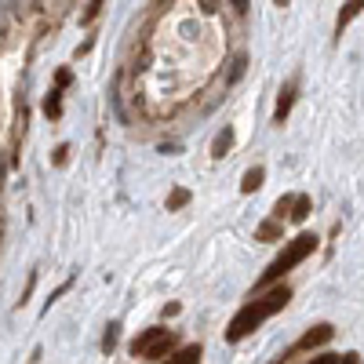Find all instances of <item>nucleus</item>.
I'll return each mask as SVG.
<instances>
[{"instance_id":"nucleus-6","label":"nucleus","mask_w":364,"mask_h":364,"mask_svg":"<svg viewBox=\"0 0 364 364\" xmlns=\"http://www.w3.org/2000/svg\"><path fill=\"white\" fill-rule=\"evenodd\" d=\"M291 99H295V84H284V87H281V99H277V109H273V120H277V124H281V120L288 117V109H291Z\"/></svg>"},{"instance_id":"nucleus-10","label":"nucleus","mask_w":364,"mask_h":364,"mask_svg":"<svg viewBox=\"0 0 364 364\" xmlns=\"http://www.w3.org/2000/svg\"><path fill=\"white\" fill-rule=\"evenodd\" d=\"M168 364H200V346H186L168 357Z\"/></svg>"},{"instance_id":"nucleus-5","label":"nucleus","mask_w":364,"mask_h":364,"mask_svg":"<svg viewBox=\"0 0 364 364\" xmlns=\"http://www.w3.org/2000/svg\"><path fill=\"white\" fill-rule=\"evenodd\" d=\"M331 336H336V328H331V324H317V328H310L306 336L295 343V350H317V346L331 343Z\"/></svg>"},{"instance_id":"nucleus-13","label":"nucleus","mask_w":364,"mask_h":364,"mask_svg":"<svg viewBox=\"0 0 364 364\" xmlns=\"http://www.w3.org/2000/svg\"><path fill=\"white\" fill-rule=\"evenodd\" d=\"M117 339H120V324H109V331L102 336V350L113 353V350H117Z\"/></svg>"},{"instance_id":"nucleus-2","label":"nucleus","mask_w":364,"mask_h":364,"mask_svg":"<svg viewBox=\"0 0 364 364\" xmlns=\"http://www.w3.org/2000/svg\"><path fill=\"white\" fill-rule=\"evenodd\" d=\"M314 248H317V237H314V233H299L295 240H288L284 252H281L277 259H273V262L266 266V273L259 277V288H266V284H273V281H281L288 269H295L302 259H310V255H314Z\"/></svg>"},{"instance_id":"nucleus-8","label":"nucleus","mask_w":364,"mask_h":364,"mask_svg":"<svg viewBox=\"0 0 364 364\" xmlns=\"http://www.w3.org/2000/svg\"><path fill=\"white\" fill-rule=\"evenodd\" d=\"M230 146H233V132L223 128V132L215 135V142H211V157H226V154H230Z\"/></svg>"},{"instance_id":"nucleus-12","label":"nucleus","mask_w":364,"mask_h":364,"mask_svg":"<svg viewBox=\"0 0 364 364\" xmlns=\"http://www.w3.org/2000/svg\"><path fill=\"white\" fill-rule=\"evenodd\" d=\"M306 215H310V197H295V208H291V223H306Z\"/></svg>"},{"instance_id":"nucleus-11","label":"nucleus","mask_w":364,"mask_h":364,"mask_svg":"<svg viewBox=\"0 0 364 364\" xmlns=\"http://www.w3.org/2000/svg\"><path fill=\"white\" fill-rule=\"evenodd\" d=\"M281 233H284V230H281V223H277V219H269V223H262V226L255 230V237H259V240H277Z\"/></svg>"},{"instance_id":"nucleus-17","label":"nucleus","mask_w":364,"mask_h":364,"mask_svg":"<svg viewBox=\"0 0 364 364\" xmlns=\"http://www.w3.org/2000/svg\"><path fill=\"white\" fill-rule=\"evenodd\" d=\"M343 364H360V357H357V353H346V357H343Z\"/></svg>"},{"instance_id":"nucleus-3","label":"nucleus","mask_w":364,"mask_h":364,"mask_svg":"<svg viewBox=\"0 0 364 364\" xmlns=\"http://www.w3.org/2000/svg\"><path fill=\"white\" fill-rule=\"evenodd\" d=\"M175 346H178L175 331H168V328H146L142 336L132 343V353H135V357H146V360H161V357H168Z\"/></svg>"},{"instance_id":"nucleus-15","label":"nucleus","mask_w":364,"mask_h":364,"mask_svg":"<svg viewBox=\"0 0 364 364\" xmlns=\"http://www.w3.org/2000/svg\"><path fill=\"white\" fill-rule=\"evenodd\" d=\"M291 208H295V197H281L277 204H273V215H277V219H284V211L291 215Z\"/></svg>"},{"instance_id":"nucleus-9","label":"nucleus","mask_w":364,"mask_h":364,"mask_svg":"<svg viewBox=\"0 0 364 364\" xmlns=\"http://www.w3.org/2000/svg\"><path fill=\"white\" fill-rule=\"evenodd\" d=\"M360 11H364V0H353V4H343V11H339V33H343V29H346V26H350V22L360 15Z\"/></svg>"},{"instance_id":"nucleus-1","label":"nucleus","mask_w":364,"mask_h":364,"mask_svg":"<svg viewBox=\"0 0 364 364\" xmlns=\"http://www.w3.org/2000/svg\"><path fill=\"white\" fill-rule=\"evenodd\" d=\"M288 299H291L288 284H281V288H273V291H266V295L252 299L248 306H240V310H237V317L230 321V328H226V339H230V343L248 339L255 328H262L273 314H281V310L288 306Z\"/></svg>"},{"instance_id":"nucleus-7","label":"nucleus","mask_w":364,"mask_h":364,"mask_svg":"<svg viewBox=\"0 0 364 364\" xmlns=\"http://www.w3.org/2000/svg\"><path fill=\"white\" fill-rule=\"evenodd\" d=\"M262 178H266V171H262V168H248V171H245V178H240V193H255V190L262 186Z\"/></svg>"},{"instance_id":"nucleus-4","label":"nucleus","mask_w":364,"mask_h":364,"mask_svg":"<svg viewBox=\"0 0 364 364\" xmlns=\"http://www.w3.org/2000/svg\"><path fill=\"white\" fill-rule=\"evenodd\" d=\"M73 80V73L70 70H58V77H55V87L48 91V99H44V113L51 117V120H58V113H63V87Z\"/></svg>"},{"instance_id":"nucleus-16","label":"nucleus","mask_w":364,"mask_h":364,"mask_svg":"<svg viewBox=\"0 0 364 364\" xmlns=\"http://www.w3.org/2000/svg\"><path fill=\"white\" fill-rule=\"evenodd\" d=\"M306 364H339V357H336V353H321V357H314V360H306Z\"/></svg>"},{"instance_id":"nucleus-14","label":"nucleus","mask_w":364,"mask_h":364,"mask_svg":"<svg viewBox=\"0 0 364 364\" xmlns=\"http://www.w3.org/2000/svg\"><path fill=\"white\" fill-rule=\"evenodd\" d=\"M182 204H190V190H175V193L168 197V211H178Z\"/></svg>"}]
</instances>
